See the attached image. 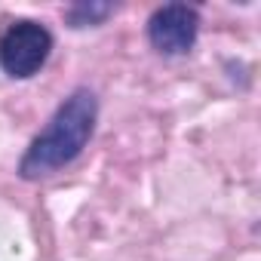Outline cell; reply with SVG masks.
<instances>
[{
	"label": "cell",
	"mask_w": 261,
	"mask_h": 261,
	"mask_svg": "<svg viewBox=\"0 0 261 261\" xmlns=\"http://www.w3.org/2000/svg\"><path fill=\"white\" fill-rule=\"evenodd\" d=\"M95 120H98L95 92L86 86L74 89L56 108L53 120L43 126V133L28 145L25 157L19 160V175L25 181H40L71 166L89 145L95 133Z\"/></svg>",
	"instance_id": "1"
},
{
	"label": "cell",
	"mask_w": 261,
	"mask_h": 261,
	"mask_svg": "<svg viewBox=\"0 0 261 261\" xmlns=\"http://www.w3.org/2000/svg\"><path fill=\"white\" fill-rule=\"evenodd\" d=\"M53 53V34L31 19H16L0 34V68L13 80L34 77Z\"/></svg>",
	"instance_id": "2"
},
{
	"label": "cell",
	"mask_w": 261,
	"mask_h": 261,
	"mask_svg": "<svg viewBox=\"0 0 261 261\" xmlns=\"http://www.w3.org/2000/svg\"><path fill=\"white\" fill-rule=\"evenodd\" d=\"M200 34V13L188 4H166L148 19V40L163 56H185Z\"/></svg>",
	"instance_id": "3"
},
{
	"label": "cell",
	"mask_w": 261,
	"mask_h": 261,
	"mask_svg": "<svg viewBox=\"0 0 261 261\" xmlns=\"http://www.w3.org/2000/svg\"><path fill=\"white\" fill-rule=\"evenodd\" d=\"M114 10L117 7L108 4V0H77V4L65 10V22L68 28H95L108 16H114Z\"/></svg>",
	"instance_id": "4"
}]
</instances>
